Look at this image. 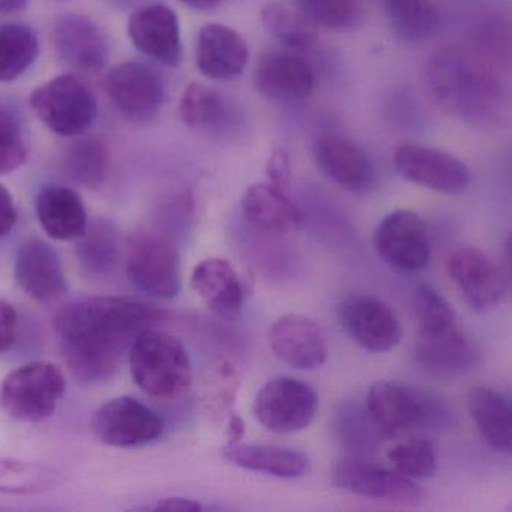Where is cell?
<instances>
[{"label": "cell", "instance_id": "cell-1", "mask_svg": "<svg viewBox=\"0 0 512 512\" xmlns=\"http://www.w3.org/2000/svg\"><path fill=\"white\" fill-rule=\"evenodd\" d=\"M163 317L145 302L91 296L68 302L56 313L55 331L73 376L97 385L118 373L140 332Z\"/></svg>", "mask_w": 512, "mask_h": 512}, {"label": "cell", "instance_id": "cell-2", "mask_svg": "<svg viewBox=\"0 0 512 512\" xmlns=\"http://www.w3.org/2000/svg\"><path fill=\"white\" fill-rule=\"evenodd\" d=\"M424 82L437 106L479 130H493L508 118V94L487 56L442 49L425 64Z\"/></svg>", "mask_w": 512, "mask_h": 512}, {"label": "cell", "instance_id": "cell-3", "mask_svg": "<svg viewBox=\"0 0 512 512\" xmlns=\"http://www.w3.org/2000/svg\"><path fill=\"white\" fill-rule=\"evenodd\" d=\"M415 358L431 376H455L475 365V347L461 331L454 311L433 287L419 286L415 292Z\"/></svg>", "mask_w": 512, "mask_h": 512}, {"label": "cell", "instance_id": "cell-4", "mask_svg": "<svg viewBox=\"0 0 512 512\" xmlns=\"http://www.w3.org/2000/svg\"><path fill=\"white\" fill-rule=\"evenodd\" d=\"M128 361L134 382L149 397H179L193 382V365L184 343L164 331L140 332Z\"/></svg>", "mask_w": 512, "mask_h": 512}, {"label": "cell", "instance_id": "cell-5", "mask_svg": "<svg viewBox=\"0 0 512 512\" xmlns=\"http://www.w3.org/2000/svg\"><path fill=\"white\" fill-rule=\"evenodd\" d=\"M67 391V377L61 365L34 361L8 374L0 388V404L20 422H41L55 413Z\"/></svg>", "mask_w": 512, "mask_h": 512}, {"label": "cell", "instance_id": "cell-6", "mask_svg": "<svg viewBox=\"0 0 512 512\" xmlns=\"http://www.w3.org/2000/svg\"><path fill=\"white\" fill-rule=\"evenodd\" d=\"M35 115L53 133L74 137L91 127L97 116V100L77 76H59L35 89L31 97Z\"/></svg>", "mask_w": 512, "mask_h": 512}, {"label": "cell", "instance_id": "cell-7", "mask_svg": "<svg viewBox=\"0 0 512 512\" xmlns=\"http://www.w3.org/2000/svg\"><path fill=\"white\" fill-rule=\"evenodd\" d=\"M127 272L131 283L146 295L173 299L181 292L178 248L152 232H140L128 244Z\"/></svg>", "mask_w": 512, "mask_h": 512}, {"label": "cell", "instance_id": "cell-8", "mask_svg": "<svg viewBox=\"0 0 512 512\" xmlns=\"http://www.w3.org/2000/svg\"><path fill=\"white\" fill-rule=\"evenodd\" d=\"M319 409L316 391L302 380L275 377L266 382L254 398L257 421L277 434H293L305 430Z\"/></svg>", "mask_w": 512, "mask_h": 512}, {"label": "cell", "instance_id": "cell-9", "mask_svg": "<svg viewBox=\"0 0 512 512\" xmlns=\"http://www.w3.org/2000/svg\"><path fill=\"white\" fill-rule=\"evenodd\" d=\"M92 431L104 445L139 448L160 439L164 422L151 407L124 395L106 401L95 410Z\"/></svg>", "mask_w": 512, "mask_h": 512}, {"label": "cell", "instance_id": "cell-10", "mask_svg": "<svg viewBox=\"0 0 512 512\" xmlns=\"http://www.w3.org/2000/svg\"><path fill=\"white\" fill-rule=\"evenodd\" d=\"M446 272L475 313L496 310L508 293L505 272L478 248L460 247L452 251L446 259Z\"/></svg>", "mask_w": 512, "mask_h": 512}, {"label": "cell", "instance_id": "cell-11", "mask_svg": "<svg viewBox=\"0 0 512 512\" xmlns=\"http://www.w3.org/2000/svg\"><path fill=\"white\" fill-rule=\"evenodd\" d=\"M373 244L383 262L406 272L424 271L430 263L427 224L416 212L397 209L379 221Z\"/></svg>", "mask_w": 512, "mask_h": 512}, {"label": "cell", "instance_id": "cell-12", "mask_svg": "<svg viewBox=\"0 0 512 512\" xmlns=\"http://www.w3.org/2000/svg\"><path fill=\"white\" fill-rule=\"evenodd\" d=\"M392 161L401 178L446 196L463 194L472 181L463 161L428 146L404 143L395 149Z\"/></svg>", "mask_w": 512, "mask_h": 512}, {"label": "cell", "instance_id": "cell-13", "mask_svg": "<svg viewBox=\"0 0 512 512\" xmlns=\"http://www.w3.org/2000/svg\"><path fill=\"white\" fill-rule=\"evenodd\" d=\"M107 94L131 122H149L160 113L166 98L163 77L143 62H122L107 74Z\"/></svg>", "mask_w": 512, "mask_h": 512}, {"label": "cell", "instance_id": "cell-14", "mask_svg": "<svg viewBox=\"0 0 512 512\" xmlns=\"http://www.w3.org/2000/svg\"><path fill=\"white\" fill-rule=\"evenodd\" d=\"M338 319L346 334L368 352H389L400 343V320L377 296H347L338 305Z\"/></svg>", "mask_w": 512, "mask_h": 512}, {"label": "cell", "instance_id": "cell-15", "mask_svg": "<svg viewBox=\"0 0 512 512\" xmlns=\"http://www.w3.org/2000/svg\"><path fill=\"white\" fill-rule=\"evenodd\" d=\"M368 413L383 430H416L439 419L442 410L433 398L395 382H376L367 397Z\"/></svg>", "mask_w": 512, "mask_h": 512}, {"label": "cell", "instance_id": "cell-16", "mask_svg": "<svg viewBox=\"0 0 512 512\" xmlns=\"http://www.w3.org/2000/svg\"><path fill=\"white\" fill-rule=\"evenodd\" d=\"M332 478L341 490L368 499L388 500L403 505H416L422 500V490L413 479L361 458L338 461Z\"/></svg>", "mask_w": 512, "mask_h": 512}, {"label": "cell", "instance_id": "cell-17", "mask_svg": "<svg viewBox=\"0 0 512 512\" xmlns=\"http://www.w3.org/2000/svg\"><path fill=\"white\" fill-rule=\"evenodd\" d=\"M314 161L320 172L350 193H370L376 187V169L361 146L343 136L328 134L316 140Z\"/></svg>", "mask_w": 512, "mask_h": 512}, {"label": "cell", "instance_id": "cell-18", "mask_svg": "<svg viewBox=\"0 0 512 512\" xmlns=\"http://www.w3.org/2000/svg\"><path fill=\"white\" fill-rule=\"evenodd\" d=\"M268 338L274 355L296 370H316L328 358L322 328L316 320L302 314L278 317L269 329Z\"/></svg>", "mask_w": 512, "mask_h": 512}, {"label": "cell", "instance_id": "cell-19", "mask_svg": "<svg viewBox=\"0 0 512 512\" xmlns=\"http://www.w3.org/2000/svg\"><path fill=\"white\" fill-rule=\"evenodd\" d=\"M131 43L143 55L167 67H178L184 55L178 16L166 5H149L128 22Z\"/></svg>", "mask_w": 512, "mask_h": 512}, {"label": "cell", "instance_id": "cell-20", "mask_svg": "<svg viewBox=\"0 0 512 512\" xmlns=\"http://www.w3.org/2000/svg\"><path fill=\"white\" fill-rule=\"evenodd\" d=\"M14 275L23 292L35 301H55L67 292L61 257L44 239L31 238L20 245Z\"/></svg>", "mask_w": 512, "mask_h": 512}, {"label": "cell", "instance_id": "cell-21", "mask_svg": "<svg viewBox=\"0 0 512 512\" xmlns=\"http://www.w3.org/2000/svg\"><path fill=\"white\" fill-rule=\"evenodd\" d=\"M56 55L77 71H100L109 59V41L104 32L88 17L68 14L53 26Z\"/></svg>", "mask_w": 512, "mask_h": 512}, {"label": "cell", "instance_id": "cell-22", "mask_svg": "<svg viewBox=\"0 0 512 512\" xmlns=\"http://www.w3.org/2000/svg\"><path fill=\"white\" fill-rule=\"evenodd\" d=\"M254 86L269 100L301 101L313 95L316 76L296 53H266L254 70Z\"/></svg>", "mask_w": 512, "mask_h": 512}, {"label": "cell", "instance_id": "cell-23", "mask_svg": "<svg viewBox=\"0 0 512 512\" xmlns=\"http://www.w3.org/2000/svg\"><path fill=\"white\" fill-rule=\"evenodd\" d=\"M250 59L244 38L229 26L209 23L197 37L196 64L200 73L215 82L242 76Z\"/></svg>", "mask_w": 512, "mask_h": 512}, {"label": "cell", "instance_id": "cell-24", "mask_svg": "<svg viewBox=\"0 0 512 512\" xmlns=\"http://www.w3.org/2000/svg\"><path fill=\"white\" fill-rule=\"evenodd\" d=\"M191 286L218 319L233 322L244 307V289L229 260L211 257L202 260L191 275Z\"/></svg>", "mask_w": 512, "mask_h": 512}, {"label": "cell", "instance_id": "cell-25", "mask_svg": "<svg viewBox=\"0 0 512 512\" xmlns=\"http://www.w3.org/2000/svg\"><path fill=\"white\" fill-rule=\"evenodd\" d=\"M182 121L197 133L211 137L229 136L239 124L236 107L217 89L191 83L179 104Z\"/></svg>", "mask_w": 512, "mask_h": 512}, {"label": "cell", "instance_id": "cell-26", "mask_svg": "<svg viewBox=\"0 0 512 512\" xmlns=\"http://www.w3.org/2000/svg\"><path fill=\"white\" fill-rule=\"evenodd\" d=\"M38 221L56 241L79 239L88 227V214L79 193L61 185H49L35 200Z\"/></svg>", "mask_w": 512, "mask_h": 512}, {"label": "cell", "instance_id": "cell-27", "mask_svg": "<svg viewBox=\"0 0 512 512\" xmlns=\"http://www.w3.org/2000/svg\"><path fill=\"white\" fill-rule=\"evenodd\" d=\"M242 212L257 229L277 235L296 232L302 214L283 190L272 184H254L242 196Z\"/></svg>", "mask_w": 512, "mask_h": 512}, {"label": "cell", "instance_id": "cell-28", "mask_svg": "<svg viewBox=\"0 0 512 512\" xmlns=\"http://www.w3.org/2000/svg\"><path fill=\"white\" fill-rule=\"evenodd\" d=\"M226 460L242 469L265 473L275 478L296 479L310 469V460L304 452L287 446L235 443L223 449Z\"/></svg>", "mask_w": 512, "mask_h": 512}, {"label": "cell", "instance_id": "cell-29", "mask_svg": "<svg viewBox=\"0 0 512 512\" xmlns=\"http://www.w3.org/2000/svg\"><path fill=\"white\" fill-rule=\"evenodd\" d=\"M470 416L482 439L494 451L509 454L512 449V410L508 398L488 386H476L467 397Z\"/></svg>", "mask_w": 512, "mask_h": 512}, {"label": "cell", "instance_id": "cell-30", "mask_svg": "<svg viewBox=\"0 0 512 512\" xmlns=\"http://www.w3.org/2000/svg\"><path fill=\"white\" fill-rule=\"evenodd\" d=\"M385 13L392 32L406 43H424L440 26L433 0H385Z\"/></svg>", "mask_w": 512, "mask_h": 512}, {"label": "cell", "instance_id": "cell-31", "mask_svg": "<svg viewBox=\"0 0 512 512\" xmlns=\"http://www.w3.org/2000/svg\"><path fill=\"white\" fill-rule=\"evenodd\" d=\"M61 481L62 473L55 467L16 458H0V493L20 496L46 493L58 487Z\"/></svg>", "mask_w": 512, "mask_h": 512}, {"label": "cell", "instance_id": "cell-32", "mask_svg": "<svg viewBox=\"0 0 512 512\" xmlns=\"http://www.w3.org/2000/svg\"><path fill=\"white\" fill-rule=\"evenodd\" d=\"M119 248L118 229L109 221H97L80 236L77 254L89 274L107 275L118 263Z\"/></svg>", "mask_w": 512, "mask_h": 512}, {"label": "cell", "instance_id": "cell-33", "mask_svg": "<svg viewBox=\"0 0 512 512\" xmlns=\"http://www.w3.org/2000/svg\"><path fill=\"white\" fill-rule=\"evenodd\" d=\"M40 53L37 35L22 25H0V83L13 82Z\"/></svg>", "mask_w": 512, "mask_h": 512}, {"label": "cell", "instance_id": "cell-34", "mask_svg": "<svg viewBox=\"0 0 512 512\" xmlns=\"http://www.w3.org/2000/svg\"><path fill=\"white\" fill-rule=\"evenodd\" d=\"M109 149L98 139H85L68 149L64 167L71 179L86 188H97L109 172Z\"/></svg>", "mask_w": 512, "mask_h": 512}, {"label": "cell", "instance_id": "cell-35", "mask_svg": "<svg viewBox=\"0 0 512 512\" xmlns=\"http://www.w3.org/2000/svg\"><path fill=\"white\" fill-rule=\"evenodd\" d=\"M262 22L266 31L284 47L307 50L316 44L314 25H311L299 11L296 13L277 2H271L263 7Z\"/></svg>", "mask_w": 512, "mask_h": 512}, {"label": "cell", "instance_id": "cell-36", "mask_svg": "<svg viewBox=\"0 0 512 512\" xmlns=\"http://www.w3.org/2000/svg\"><path fill=\"white\" fill-rule=\"evenodd\" d=\"M295 4L311 25L340 34L356 31L364 17L356 0H295Z\"/></svg>", "mask_w": 512, "mask_h": 512}, {"label": "cell", "instance_id": "cell-37", "mask_svg": "<svg viewBox=\"0 0 512 512\" xmlns=\"http://www.w3.org/2000/svg\"><path fill=\"white\" fill-rule=\"evenodd\" d=\"M389 463L406 478H431L436 472V449L428 440H410L407 443L394 446L388 452Z\"/></svg>", "mask_w": 512, "mask_h": 512}, {"label": "cell", "instance_id": "cell-38", "mask_svg": "<svg viewBox=\"0 0 512 512\" xmlns=\"http://www.w3.org/2000/svg\"><path fill=\"white\" fill-rule=\"evenodd\" d=\"M26 155L28 149L19 121L11 113L0 110V175L19 169Z\"/></svg>", "mask_w": 512, "mask_h": 512}, {"label": "cell", "instance_id": "cell-39", "mask_svg": "<svg viewBox=\"0 0 512 512\" xmlns=\"http://www.w3.org/2000/svg\"><path fill=\"white\" fill-rule=\"evenodd\" d=\"M19 316L16 307L7 299L0 298V353L7 352L16 341Z\"/></svg>", "mask_w": 512, "mask_h": 512}, {"label": "cell", "instance_id": "cell-40", "mask_svg": "<svg viewBox=\"0 0 512 512\" xmlns=\"http://www.w3.org/2000/svg\"><path fill=\"white\" fill-rule=\"evenodd\" d=\"M268 176L271 179V184L275 187L284 190V187L289 185L290 181V164L289 158L283 151H275L272 157L269 158L268 163Z\"/></svg>", "mask_w": 512, "mask_h": 512}, {"label": "cell", "instance_id": "cell-41", "mask_svg": "<svg viewBox=\"0 0 512 512\" xmlns=\"http://www.w3.org/2000/svg\"><path fill=\"white\" fill-rule=\"evenodd\" d=\"M17 223V209L10 191L0 184V238L7 236Z\"/></svg>", "mask_w": 512, "mask_h": 512}, {"label": "cell", "instance_id": "cell-42", "mask_svg": "<svg viewBox=\"0 0 512 512\" xmlns=\"http://www.w3.org/2000/svg\"><path fill=\"white\" fill-rule=\"evenodd\" d=\"M488 26H490V31L487 29L484 32V38H482L485 49H490L491 55L496 56V58H502V52L508 53V34L503 31L502 25H499V23H494V25L490 23Z\"/></svg>", "mask_w": 512, "mask_h": 512}, {"label": "cell", "instance_id": "cell-43", "mask_svg": "<svg viewBox=\"0 0 512 512\" xmlns=\"http://www.w3.org/2000/svg\"><path fill=\"white\" fill-rule=\"evenodd\" d=\"M152 509L154 511L199 512L202 511V505L196 500L187 499V497H166V499L158 500Z\"/></svg>", "mask_w": 512, "mask_h": 512}, {"label": "cell", "instance_id": "cell-44", "mask_svg": "<svg viewBox=\"0 0 512 512\" xmlns=\"http://www.w3.org/2000/svg\"><path fill=\"white\" fill-rule=\"evenodd\" d=\"M244 433V419L238 412H230L229 422H227V439H229L227 445H235V443L241 442Z\"/></svg>", "mask_w": 512, "mask_h": 512}, {"label": "cell", "instance_id": "cell-45", "mask_svg": "<svg viewBox=\"0 0 512 512\" xmlns=\"http://www.w3.org/2000/svg\"><path fill=\"white\" fill-rule=\"evenodd\" d=\"M182 4L196 11H214L220 5L221 0H181Z\"/></svg>", "mask_w": 512, "mask_h": 512}, {"label": "cell", "instance_id": "cell-46", "mask_svg": "<svg viewBox=\"0 0 512 512\" xmlns=\"http://www.w3.org/2000/svg\"><path fill=\"white\" fill-rule=\"evenodd\" d=\"M29 0H0V13L11 14L23 10Z\"/></svg>", "mask_w": 512, "mask_h": 512}]
</instances>
